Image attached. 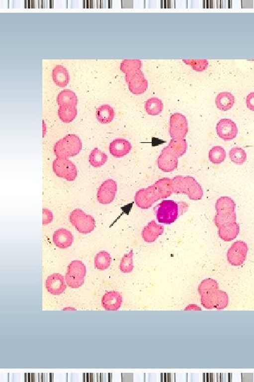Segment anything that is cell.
I'll return each mask as SVG.
<instances>
[{
    "label": "cell",
    "mask_w": 254,
    "mask_h": 382,
    "mask_svg": "<svg viewBox=\"0 0 254 382\" xmlns=\"http://www.w3.org/2000/svg\"><path fill=\"white\" fill-rule=\"evenodd\" d=\"M187 204L184 202L179 203L174 200H163L155 207L156 217L160 223L170 224L177 219L178 217L187 211Z\"/></svg>",
    "instance_id": "obj_1"
},
{
    "label": "cell",
    "mask_w": 254,
    "mask_h": 382,
    "mask_svg": "<svg viewBox=\"0 0 254 382\" xmlns=\"http://www.w3.org/2000/svg\"><path fill=\"white\" fill-rule=\"evenodd\" d=\"M171 185L174 193L186 194L190 200H199L203 197V191L201 185L190 176H176L171 179Z\"/></svg>",
    "instance_id": "obj_2"
},
{
    "label": "cell",
    "mask_w": 254,
    "mask_h": 382,
    "mask_svg": "<svg viewBox=\"0 0 254 382\" xmlns=\"http://www.w3.org/2000/svg\"><path fill=\"white\" fill-rule=\"evenodd\" d=\"M235 209L236 204L231 197L223 196L218 198L215 203L216 214L213 220L217 227L236 222L237 214Z\"/></svg>",
    "instance_id": "obj_3"
},
{
    "label": "cell",
    "mask_w": 254,
    "mask_h": 382,
    "mask_svg": "<svg viewBox=\"0 0 254 382\" xmlns=\"http://www.w3.org/2000/svg\"><path fill=\"white\" fill-rule=\"evenodd\" d=\"M82 140L77 135L70 134L59 140L54 147L57 158L68 159L77 156L82 151Z\"/></svg>",
    "instance_id": "obj_4"
},
{
    "label": "cell",
    "mask_w": 254,
    "mask_h": 382,
    "mask_svg": "<svg viewBox=\"0 0 254 382\" xmlns=\"http://www.w3.org/2000/svg\"><path fill=\"white\" fill-rule=\"evenodd\" d=\"M70 219L72 225L82 234H89L95 229V219L92 216L85 214L82 209H76L71 212Z\"/></svg>",
    "instance_id": "obj_5"
},
{
    "label": "cell",
    "mask_w": 254,
    "mask_h": 382,
    "mask_svg": "<svg viewBox=\"0 0 254 382\" xmlns=\"http://www.w3.org/2000/svg\"><path fill=\"white\" fill-rule=\"evenodd\" d=\"M86 268L80 261H74L69 265L65 280L67 285L72 288H79L84 283Z\"/></svg>",
    "instance_id": "obj_6"
},
{
    "label": "cell",
    "mask_w": 254,
    "mask_h": 382,
    "mask_svg": "<svg viewBox=\"0 0 254 382\" xmlns=\"http://www.w3.org/2000/svg\"><path fill=\"white\" fill-rule=\"evenodd\" d=\"M161 197L155 185L147 189H142L136 192L134 202L141 209H149L155 202L161 200Z\"/></svg>",
    "instance_id": "obj_7"
},
{
    "label": "cell",
    "mask_w": 254,
    "mask_h": 382,
    "mask_svg": "<svg viewBox=\"0 0 254 382\" xmlns=\"http://www.w3.org/2000/svg\"><path fill=\"white\" fill-rule=\"evenodd\" d=\"M53 169L57 177L68 182H73L77 177V169L68 159L57 158L53 162Z\"/></svg>",
    "instance_id": "obj_8"
},
{
    "label": "cell",
    "mask_w": 254,
    "mask_h": 382,
    "mask_svg": "<svg viewBox=\"0 0 254 382\" xmlns=\"http://www.w3.org/2000/svg\"><path fill=\"white\" fill-rule=\"evenodd\" d=\"M169 135L171 139H184L188 133V121L184 115L176 113L169 118Z\"/></svg>",
    "instance_id": "obj_9"
},
{
    "label": "cell",
    "mask_w": 254,
    "mask_h": 382,
    "mask_svg": "<svg viewBox=\"0 0 254 382\" xmlns=\"http://www.w3.org/2000/svg\"><path fill=\"white\" fill-rule=\"evenodd\" d=\"M248 253V246L245 241H237L228 250V261L233 266H240L245 263Z\"/></svg>",
    "instance_id": "obj_10"
},
{
    "label": "cell",
    "mask_w": 254,
    "mask_h": 382,
    "mask_svg": "<svg viewBox=\"0 0 254 382\" xmlns=\"http://www.w3.org/2000/svg\"><path fill=\"white\" fill-rule=\"evenodd\" d=\"M158 168L164 172H171L177 169L178 157L174 152L166 147L162 150L157 160Z\"/></svg>",
    "instance_id": "obj_11"
},
{
    "label": "cell",
    "mask_w": 254,
    "mask_h": 382,
    "mask_svg": "<svg viewBox=\"0 0 254 382\" xmlns=\"http://www.w3.org/2000/svg\"><path fill=\"white\" fill-rule=\"evenodd\" d=\"M117 191V182L112 179L105 181L97 190V201L101 204H110L115 198Z\"/></svg>",
    "instance_id": "obj_12"
},
{
    "label": "cell",
    "mask_w": 254,
    "mask_h": 382,
    "mask_svg": "<svg viewBox=\"0 0 254 382\" xmlns=\"http://www.w3.org/2000/svg\"><path fill=\"white\" fill-rule=\"evenodd\" d=\"M217 134L225 141H230L236 138L238 128L236 123L231 119L223 118L218 122L216 126Z\"/></svg>",
    "instance_id": "obj_13"
},
{
    "label": "cell",
    "mask_w": 254,
    "mask_h": 382,
    "mask_svg": "<svg viewBox=\"0 0 254 382\" xmlns=\"http://www.w3.org/2000/svg\"><path fill=\"white\" fill-rule=\"evenodd\" d=\"M126 82L129 91L135 95H141L147 90L148 82L141 70L130 77H126Z\"/></svg>",
    "instance_id": "obj_14"
},
{
    "label": "cell",
    "mask_w": 254,
    "mask_h": 382,
    "mask_svg": "<svg viewBox=\"0 0 254 382\" xmlns=\"http://www.w3.org/2000/svg\"><path fill=\"white\" fill-rule=\"evenodd\" d=\"M45 287L52 295H61L67 288L63 275L59 273L52 274L45 281Z\"/></svg>",
    "instance_id": "obj_15"
},
{
    "label": "cell",
    "mask_w": 254,
    "mask_h": 382,
    "mask_svg": "<svg viewBox=\"0 0 254 382\" xmlns=\"http://www.w3.org/2000/svg\"><path fill=\"white\" fill-rule=\"evenodd\" d=\"M164 232V226L159 225L155 220L151 221L142 231V237L147 243H153Z\"/></svg>",
    "instance_id": "obj_16"
},
{
    "label": "cell",
    "mask_w": 254,
    "mask_h": 382,
    "mask_svg": "<svg viewBox=\"0 0 254 382\" xmlns=\"http://www.w3.org/2000/svg\"><path fill=\"white\" fill-rule=\"evenodd\" d=\"M132 150V145L127 140L116 139L113 140L110 145L111 155L116 158H121L128 155Z\"/></svg>",
    "instance_id": "obj_17"
},
{
    "label": "cell",
    "mask_w": 254,
    "mask_h": 382,
    "mask_svg": "<svg viewBox=\"0 0 254 382\" xmlns=\"http://www.w3.org/2000/svg\"><path fill=\"white\" fill-rule=\"evenodd\" d=\"M53 242L57 247L67 248L74 242V236L71 231L66 229H57L53 234Z\"/></svg>",
    "instance_id": "obj_18"
},
{
    "label": "cell",
    "mask_w": 254,
    "mask_h": 382,
    "mask_svg": "<svg viewBox=\"0 0 254 382\" xmlns=\"http://www.w3.org/2000/svg\"><path fill=\"white\" fill-rule=\"evenodd\" d=\"M122 297L117 292H109L105 294L102 299V304L107 311H117L121 307Z\"/></svg>",
    "instance_id": "obj_19"
},
{
    "label": "cell",
    "mask_w": 254,
    "mask_h": 382,
    "mask_svg": "<svg viewBox=\"0 0 254 382\" xmlns=\"http://www.w3.org/2000/svg\"><path fill=\"white\" fill-rule=\"evenodd\" d=\"M240 233V225L237 222L230 223L218 227V235L220 238L226 242H230L235 239Z\"/></svg>",
    "instance_id": "obj_20"
},
{
    "label": "cell",
    "mask_w": 254,
    "mask_h": 382,
    "mask_svg": "<svg viewBox=\"0 0 254 382\" xmlns=\"http://www.w3.org/2000/svg\"><path fill=\"white\" fill-rule=\"evenodd\" d=\"M235 96L230 92H221L215 99L217 108L222 111H229L235 104Z\"/></svg>",
    "instance_id": "obj_21"
},
{
    "label": "cell",
    "mask_w": 254,
    "mask_h": 382,
    "mask_svg": "<svg viewBox=\"0 0 254 382\" xmlns=\"http://www.w3.org/2000/svg\"><path fill=\"white\" fill-rule=\"evenodd\" d=\"M53 79L54 82L60 87H66L70 82V74L68 70L62 65H57L53 69Z\"/></svg>",
    "instance_id": "obj_22"
},
{
    "label": "cell",
    "mask_w": 254,
    "mask_h": 382,
    "mask_svg": "<svg viewBox=\"0 0 254 382\" xmlns=\"http://www.w3.org/2000/svg\"><path fill=\"white\" fill-rule=\"evenodd\" d=\"M95 115L97 121L102 124H108L113 121L114 118V109L109 105H102L100 107L97 108L95 111Z\"/></svg>",
    "instance_id": "obj_23"
},
{
    "label": "cell",
    "mask_w": 254,
    "mask_h": 382,
    "mask_svg": "<svg viewBox=\"0 0 254 382\" xmlns=\"http://www.w3.org/2000/svg\"><path fill=\"white\" fill-rule=\"evenodd\" d=\"M59 106H75L78 104V98L74 91L65 89L59 94L57 98Z\"/></svg>",
    "instance_id": "obj_24"
},
{
    "label": "cell",
    "mask_w": 254,
    "mask_h": 382,
    "mask_svg": "<svg viewBox=\"0 0 254 382\" xmlns=\"http://www.w3.org/2000/svg\"><path fill=\"white\" fill-rule=\"evenodd\" d=\"M142 62L139 60H124L120 65V70L126 74V77H130L133 74L141 70Z\"/></svg>",
    "instance_id": "obj_25"
},
{
    "label": "cell",
    "mask_w": 254,
    "mask_h": 382,
    "mask_svg": "<svg viewBox=\"0 0 254 382\" xmlns=\"http://www.w3.org/2000/svg\"><path fill=\"white\" fill-rule=\"evenodd\" d=\"M154 185L159 192L161 199L167 198L173 193L171 179L163 178L160 179L158 182L155 183Z\"/></svg>",
    "instance_id": "obj_26"
},
{
    "label": "cell",
    "mask_w": 254,
    "mask_h": 382,
    "mask_svg": "<svg viewBox=\"0 0 254 382\" xmlns=\"http://www.w3.org/2000/svg\"><path fill=\"white\" fill-rule=\"evenodd\" d=\"M77 109L75 106H62L58 110V116L63 123H70L77 117Z\"/></svg>",
    "instance_id": "obj_27"
},
{
    "label": "cell",
    "mask_w": 254,
    "mask_h": 382,
    "mask_svg": "<svg viewBox=\"0 0 254 382\" xmlns=\"http://www.w3.org/2000/svg\"><path fill=\"white\" fill-rule=\"evenodd\" d=\"M164 105L158 98L154 97L149 99L145 104V109L151 116H158L163 112Z\"/></svg>",
    "instance_id": "obj_28"
},
{
    "label": "cell",
    "mask_w": 254,
    "mask_h": 382,
    "mask_svg": "<svg viewBox=\"0 0 254 382\" xmlns=\"http://www.w3.org/2000/svg\"><path fill=\"white\" fill-rule=\"evenodd\" d=\"M107 162V155L105 152L95 148L92 150L89 155V163L95 168H99Z\"/></svg>",
    "instance_id": "obj_29"
},
{
    "label": "cell",
    "mask_w": 254,
    "mask_h": 382,
    "mask_svg": "<svg viewBox=\"0 0 254 382\" xmlns=\"http://www.w3.org/2000/svg\"><path fill=\"white\" fill-rule=\"evenodd\" d=\"M218 290V284L213 279H206L203 280L198 287V293L202 295H210Z\"/></svg>",
    "instance_id": "obj_30"
},
{
    "label": "cell",
    "mask_w": 254,
    "mask_h": 382,
    "mask_svg": "<svg viewBox=\"0 0 254 382\" xmlns=\"http://www.w3.org/2000/svg\"><path fill=\"white\" fill-rule=\"evenodd\" d=\"M169 148L175 153L178 158L182 157L187 151L188 145L186 140L181 138H174L169 142Z\"/></svg>",
    "instance_id": "obj_31"
},
{
    "label": "cell",
    "mask_w": 254,
    "mask_h": 382,
    "mask_svg": "<svg viewBox=\"0 0 254 382\" xmlns=\"http://www.w3.org/2000/svg\"><path fill=\"white\" fill-rule=\"evenodd\" d=\"M111 262L110 253L105 251H100L95 257V268L99 270H107L110 266Z\"/></svg>",
    "instance_id": "obj_32"
},
{
    "label": "cell",
    "mask_w": 254,
    "mask_h": 382,
    "mask_svg": "<svg viewBox=\"0 0 254 382\" xmlns=\"http://www.w3.org/2000/svg\"><path fill=\"white\" fill-rule=\"evenodd\" d=\"M226 158V152L220 146L213 147L208 153V159L211 163L219 165L223 163Z\"/></svg>",
    "instance_id": "obj_33"
},
{
    "label": "cell",
    "mask_w": 254,
    "mask_h": 382,
    "mask_svg": "<svg viewBox=\"0 0 254 382\" xmlns=\"http://www.w3.org/2000/svg\"><path fill=\"white\" fill-rule=\"evenodd\" d=\"M230 160L236 165H242L247 162V155L245 150L240 148H234L230 151Z\"/></svg>",
    "instance_id": "obj_34"
},
{
    "label": "cell",
    "mask_w": 254,
    "mask_h": 382,
    "mask_svg": "<svg viewBox=\"0 0 254 382\" xmlns=\"http://www.w3.org/2000/svg\"><path fill=\"white\" fill-rule=\"evenodd\" d=\"M133 256H134V252H133V250H131L129 253L122 257L120 265H119V269L122 273H129L132 272L133 269H134Z\"/></svg>",
    "instance_id": "obj_35"
},
{
    "label": "cell",
    "mask_w": 254,
    "mask_h": 382,
    "mask_svg": "<svg viewBox=\"0 0 254 382\" xmlns=\"http://www.w3.org/2000/svg\"><path fill=\"white\" fill-rule=\"evenodd\" d=\"M229 303L228 295L226 292L218 290L215 293V309L223 310L228 307Z\"/></svg>",
    "instance_id": "obj_36"
},
{
    "label": "cell",
    "mask_w": 254,
    "mask_h": 382,
    "mask_svg": "<svg viewBox=\"0 0 254 382\" xmlns=\"http://www.w3.org/2000/svg\"><path fill=\"white\" fill-rule=\"evenodd\" d=\"M183 62L189 65L196 72H201L206 70L208 66V61L207 60H183Z\"/></svg>",
    "instance_id": "obj_37"
},
{
    "label": "cell",
    "mask_w": 254,
    "mask_h": 382,
    "mask_svg": "<svg viewBox=\"0 0 254 382\" xmlns=\"http://www.w3.org/2000/svg\"><path fill=\"white\" fill-rule=\"evenodd\" d=\"M215 293L201 296V304L205 308L208 309H215Z\"/></svg>",
    "instance_id": "obj_38"
},
{
    "label": "cell",
    "mask_w": 254,
    "mask_h": 382,
    "mask_svg": "<svg viewBox=\"0 0 254 382\" xmlns=\"http://www.w3.org/2000/svg\"><path fill=\"white\" fill-rule=\"evenodd\" d=\"M53 220V214L51 210L47 208L43 209V224L48 225Z\"/></svg>",
    "instance_id": "obj_39"
},
{
    "label": "cell",
    "mask_w": 254,
    "mask_h": 382,
    "mask_svg": "<svg viewBox=\"0 0 254 382\" xmlns=\"http://www.w3.org/2000/svg\"><path fill=\"white\" fill-rule=\"evenodd\" d=\"M247 106L251 111H254V92L250 93L247 96Z\"/></svg>",
    "instance_id": "obj_40"
},
{
    "label": "cell",
    "mask_w": 254,
    "mask_h": 382,
    "mask_svg": "<svg viewBox=\"0 0 254 382\" xmlns=\"http://www.w3.org/2000/svg\"><path fill=\"white\" fill-rule=\"evenodd\" d=\"M191 309H193V310H201L200 307H197L195 304H191V305L188 306L187 308L185 309V310H191Z\"/></svg>",
    "instance_id": "obj_41"
}]
</instances>
